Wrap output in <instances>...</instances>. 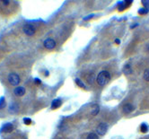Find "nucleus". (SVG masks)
<instances>
[{"mask_svg": "<svg viewBox=\"0 0 149 139\" xmlns=\"http://www.w3.org/2000/svg\"><path fill=\"white\" fill-rule=\"evenodd\" d=\"M24 123L26 124V125H30V124L31 123V120L30 119H28V118H25V119H24Z\"/></svg>", "mask_w": 149, "mask_h": 139, "instance_id": "obj_16", "label": "nucleus"}, {"mask_svg": "<svg viewBox=\"0 0 149 139\" xmlns=\"http://www.w3.org/2000/svg\"><path fill=\"white\" fill-rule=\"evenodd\" d=\"M110 80H111V74L110 72H108V71L106 70H103L102 71V72H100L99 75H97V78H96L97 84L101 86L106 85Z\"/></svg>", "mask_w": 149, "mask_h": 139, "instance_id": "obj_1", "label": "nucleus"}, {"mask_svg": "<svg viewBox=\"0 0 149 139\" xmlns=\"http://www.w3.org/2000/svg\"><path fill=\"white\" fill-rule=\"evenodd\" d=\"M7 80L9 82V84L13 86H17L21 82V79H20V76L15 73H11L9 74L7 77Z\"/></svg>", "mask_w": 149, "mask_h": 139, "instance_id": "obj_2", "label": "nucleus"}, {"mask_svg": "<svg viewBox=\"0 0 149 139\" xmlns=\"http://www.w3.org/2000/svg\"><path fill=\"white\" fill-rule=\"evenodd\" d=\"M133 109H134V106L130 104V103H127V104H125L123 106V112L125 114H129V113L133 111Z\"/></svg>", "mask_w": 149, "mask_h": 139, "instance_id": "obj_7", "label": "nucleus"}, {"mask_svg": "<svg viewBox=\"0 0 149 139\" xmlns=\"http://www.w3.org/2000/svg\"><path fill=\"white\" fill-rule=\"evenodd\" d=\"M144 79L146 80V81L149 82V69L145 70V72H144Z\"/></svg>", "mask_w": 149, "mask_h": 139, "instance_id": "obj_13", "label": "nucleus"}, {"mask_svg": "<svg viewBox=\"0 0 149 139\" xmlns=\"http://www.w3.org/2000/svg\"><path fill=\"white\" fill-rule=\"evenodd\" d=\"M14 95L21 97V96L24 95L25 89L23 87V86H18V87H16L15 89L14 90Z\"/></svg>", "mask_w": 149, "mask_h": 139, "instance_id": "obj_6", "label": "nucleus"}, {"mask_svg": "<svg viewBox=\"0 0 149 139\" xmlns=\"http://www.w3.org/2000/svg\"><path fill=\"white\" fill-rule=\"evenodd\" d=\"M123 72H124V74H126V75H129V74H131L132 73V69L129 65H126V66H124V68H123Z\"/></svg>", "mask_w": 149, "mask_h": 139, "instance_id": "obj_10", "label": "nucleus"}, {"mask_svg": "<svg viewBox=\"0 0 149 139\" xmlns=\"http://www.w3.org/2000/svg\"><path fill=\"white\" fill-rule=\"evenodd\" d=\"M75 83H76L77 85H78L79 86H80V87H85V85H84V84L82 83V82H81L80 80H79L78 78H77V79H75Z\"/></svg>", "mask_w": 149, "mask_h": 139, "instance_id": "obj_15", "label": "nucleus"}, {"mask_svg": "<svg viewBox=\"0 0 149 139\" xmlns=\"http://www.w3.org/2000/svg\"><path fill=\"white\" fill-rule=\"evenodd\" d=\"M4 106H5V102H4V99H2V100L0 101V109H2Z\"/></svg>", "mask_w": 149, "mask_h": 139, "instance_id": "obj_17", "label": "nucleus"}, {"mask_svg": "<svg viewBox=\"0 0 149 139\" xmlns=\"http://www.w3.org/2000/svg\"><path fill=\"white\" fill-rule=\"evenodd\" d=\"M23 30H24V32L25 34L28 35V36H32V35H34L35 32H36V28L34 27V25L30 24H25L24 28H23Z\"/></svg>", "mask_w": 149, "mask_h": 139, "instance_id": "obj_3", "label": "nucleus"}, {"mask_svg": "<svg viewBox=\"0 0 149 139\" xmlns=\"http://www.w3.org/2000/svg\"><path fill=\"white\" fill-rule=\"evenodd\" d=\"M107 130H108V124L105 123V122H102L98 126L96 132L99 136H104L107 133Z\"/></svg>", "mask_w": 149, "mask_h": 139, "instance_id": "obj_4", "label": "nucleus"}, {"mask_svg": "<svg viewBox=\"0 0 149 139\" xmlns=\"http://www.w3.org/2000/svg\"><path fill=\"white\" fill-rule=\"evenodd\" d=\"M115 42H116L117 44H119V43H120V41H119V39H116V40H115Z\"/></svg>", "mask_w": 149, "mask_h": 139, "instance_id": "obj_19", "label": "nucleus"}, {"mask_svg": "<svg viewBox=\"0 0 149 139\" xmlns=\"http://www.w3.org/2000/svg\"><path fill=\"white\" fill-rule=\"evenodd\" d=\"M140 130H141L142 133H146V132L148 131V127L146 124L143 123L141 126H140Z\"/></svg>", "mask_w": 149, "mask_h": 139, "instance_id": "obj_12", "label": "nucleus"}, {"mask_svg": "<svg viewBox=\"0 0 149 139\" xmlns=\"http://www.w3.org/2000/svg\"><path fill=\"white\" fill-rule=\"evenodd\" d=\"M86 139H98V136L94 133H90Z\"/></svg>", "mask_w": 149, "mask_h": 139, "instance_id": "obj_14", "label": "nucleus"}, {"mask_svg": "<svg viewBox=\"0 0 149 139\" xmlns=\"http://www.w3.org/2000/svg\"><path fill=\"white\" fill-rule=\"evenodd\" d=\"M99 111H100L99 106H98V105H94L93 108V111L91 112V114H92V116H96L98 113H99Z\"/></svg>", "mask_w": 149, "mask_h": 139, "instance_id": "obj_11", "label": "nucleus"}, {"mask_svg": "<svg viewBox=\"0 0 149 139\" xmlns=\"http://www.w3.org/2000/svg\"><path fill=\"white\" fill-rule=\"evenodd\" d=\"M43 45L47 49H53L54 48L56 47V41H54L53 39H46L43 42Z\"/></svg>", "mask_w": 149, "mask_h": 139, "instance_id": "obj_5", "label": "nucleus"}, {"mask_svg": "<svg viewBox=\"0 0 149 139\" xmlns=\"http://www.w3.org/2000/svg\"><path fill=\"white\" fill-rule=\"evenodd\" d=\"M147 12V10H140L139 11V14H145V13Z\"/></svg>", "mask_w": 149, "mask_h": 139, "instance_id": "obj_18", "label": "nucleus"}, {"mask_svg": "<svg viewBox=\"0 0 149 139\" xmlns=\"http://www.w3.org/2000/svg\"><path fill=\"white\" fill-rule=\"evenodd\" d=\"M13 128H14V127H13L12 124L7 123V124H5V125L3 126V127H2V131L5 132V133H10V132H12Z\"/></svg>", "mask_w": 149, "mask_h": 139, "instance_id": "obj_8", "label": "nucleus"}, {"mask_svg": "<svg viewBox=\"0 0 149 139\" xmlns=\"http://www.w3.org/2000/svg\"><path fill=\"white\" fill-rule=\"evenodd\" d=\"M60 105H61V100H59V99H56V100H54L53 102H52L51 109H58Z\"/></svg>", "mask_w": 149, "mask_h": 139, "instance_id": "obj_9", "label": "nucleus"}]
</instances>
